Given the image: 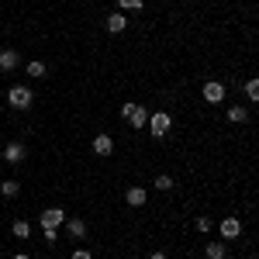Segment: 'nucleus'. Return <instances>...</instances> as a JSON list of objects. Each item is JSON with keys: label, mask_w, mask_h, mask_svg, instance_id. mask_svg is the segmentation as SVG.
<instances>
[{"label": "nucleus", "mask_w": 259, "mask_h": 259, "mask_svg": "<svg viewBox=\"0 0 259 259\" xmlns=\"http://www.w3.org/2000/svg\"><path fill=\"white\" fill-rule=\"evenodd\" d=\"M145 124H149V132H152L156 139H166V135H169V128H173V118H169V114H162V111H156V114H149Z\"/></svg>", "instance_id": "1"}, {"label": "nucleus", "mask_w": 259, "mask_h": 259, "mask_svg": "<svg viewBox=\"0 0 259 259\" xmlns=\"http://www.w3.org/2000/svg\"><path fill=\"white\" fill-rule=\"evenodd\" d=\"M7 104H11L14 111H28V107H31V90H28V87H11V90H7Z\"/></svg>", "instance_id": "2"}, {"label": "nucleus", "mask_w": 259, "mask_h": 259, "mask_svg": "<svg viewBox=\"0 0 259 259\" xmlns=\"http://www.w3.org/2000/svg\"><path fill=\"white\" fill-rule=\"evenodd\" d=\"M38 221H41V228H59L62 221H66V211L62 207H45Z\"/></svg>", "instance_id": "3"}, {"label": "nucleus", "mask_w": 259, "mask_h": 259, "mask_svg": "<svg viewBox=\"0 0 259 259\" xmlns=\"http://www.w3.org/2000/svg\"><path fill=\"white\" fill-rule=\"evenodd\" d=\"M239 235H242V221L239 218H225V221H221V239H225V242L239 239Z\"/></svg>", "instance_id": "4"}, {"label": "nucleus", "mask_w": 259, "mask_h": 259, "mask_svg": "<svg viewBox=\"0 0 259 259\" xmlns=\"http://www.w3.org/2000/svg\"><path fill=\"white\" fill-rule=\"evenodd\" d=\"M94 152H97L100 159H107V156L114 152V142H111V135H104V132H100L97 139H94Z\"/></svg>", "instance_id": "5"}, {"label": "nucleus", "mask_w": 259, "mask_h": 259, "mask_svg": "<svg viewBox=\"0 0 259 259\" xmlns=\"http://www.w3.org/2000/svg\"><path fill=\"white\" fill-rule=\"evenodd\" d=\"M204 100H207V104H221V100H225V87H221V83H204Z\"/></svg>", "instance_id": "6"}, {"label": "nucleus", "mask_w": 259, "mask_h": 259, "mask_svg": "<svg viewBox=\"0 0 259 259\" xmlns=\"http://www.w3.org/2000/svg\"><path fill=\"white\" fill-rule=\"evenodd\" d=\"M124 121H132V128H145V121H149V111L142 107V104H132V111H128V118Z\"/></svg>", "instance_id": "7"}, {"label": "nucleus", "mask_w": 259, "mask_h": 259, "mask_svg": "<svg viewBox=\"0 0 259 259\" xmlns=\"http://www.w3.org/2000/svg\"><path fill=\"white\" fill-rule=\"evenodd\" d=\"M62 225H66L69 239H87V221L83 218H69V221H62Z\"/></svg>", "instance_id": "8"}, {"label": "nucleus", "mask_w": 259, "mask_h": 259, "mask_svg": "<svg viewBox=\"0 0 259 259\" xmlns=\"http://www.w3.org/2000/svg\"><path fill=\"white\" fill-rule=\"evenodd\" d=\"M4 159L11 162V166H18V162H24V145H21V142H11V145L4 149Z\"/></svg>", "instance_id": "9"}, {"label": "nucleus", "mask_w": 259, "mask_h": 259, "mask_svg": "<svg viewBox=\"0 0 259 259\" xmlns=\"http://www.w3.org/2000/svg\"><path fill=\"white\" fill-rule=\"evenodd\" d=\"M124 28H128V18H124V11H114V14L107 18V31H111V35H121Z\"/></svg>", "instance_id": "10"}, {"label": "nucleus", "mask_w": 259, "mask_h": 259, "mask_svg": "<svg viewBox=\"0 0 259 259\" xmlns=\"http://www.w3.org/2000/svg\"><path fill=\"white\" fill-rule=\"evenodd\" d=\"M204 256L207 259H228V245H225V242H207Z\"/></svg>", "instance_id": "11"}, {"label": "nucleus", "mask_w": 259, "mask_h": 259, "mask_svg": "<svg viewBox=\"0 0 259 259\" xmlns=\"http://www.w3.org/2000/svg\"><path fill=\"white\" fill-rule=\"evenodd\" d=\"M14 66H18V49H4V52H0V69L11 73Z\"/></svg>", "instance_id": "12"}, {"label": "nucleus", "mask_w": 259, "mask_h": 259, "mask_svg": "<svg viewBox=\"0 0 259 259\" xmlns=\"http://www.w3.org/2000/svg\"><path fill=\"white\" fill-rule=\"evenodd\" d=\"M124 197H128V204H132V207H142L149 194H145V187H128V194H124Z\"/></svg>", "instance_id": "13"}, {"label": "nucleus", "mask_w": 259, "mask_h": 259, "mask_svg": "<svg viewBox=\"0 0 259 259\" xmlns=\"http://www.w3.org/2000/svg\"><path fill=\"white\" fill-rule=\"evenodd\" d=\"M245 118H249V111H245L242 104H235V107H228V121H235V124H242Z\"/></svg>", "instance_id": "14"}, {"label": "nucleus", "mask_w": 259, "mask_h": 259, "mask_svg": "<svg viewBox=\"0 0 259 259\" xmlns=\"http://www.w3.org/2000/svg\"><path fill=\"white\" fill-rule=\"evenodd\" d=\"M11 232H14V235H18V239H28V235H31V225H28V221H14V225H11Z\"/></svg>", "instance_id": "15"}, {"label": "nucleus", "mask_w": 259, "mask_h": 259, "mask_svg": "<svg viewBox=\"0 0 259 259\" xmlns=\"http://www.w3.org/2000/svg\"><path fill=\"white\" fill-rule=\"evenodd\" d=\"M18 180H4V183H0V194H4V197H18Z\"/></svg>", "instance_id": "16"}, {"label": "nucleus", "mask_w": 259, "mask_h": 259, "mask_svg": "<svg viewBox=\"0 0 259 259\" xmlns=\"http://www.w3.org/2000/svg\"><path fill=\"white\" fill-rule=\"evenodd\" d=\"M28 73L38 76V80H45V62H28Z\"/></svg>", "instance_id": "17"}, {"label": "nucleus", "mask_w": 259, "mask_h": 259, "mask_svg": "<svg viewBox=\"0 0 259 259\" xmlns=\"http://www.w3.org/2000/svg\"><path fill=\"white\" fill-rule=\"evenodd\" d=\"M142 4H145V0H118L121 11H142Z\"/></svg>", "instance_id": "18"}, {"label": "nucleus", "mask_w": 259, "mask_h": 259, "mask_svg": "<svg viewBox=\"0 0 259 259\" xmlns=\"http://www.w3.org/2000/svg\"><path fill=\"white\" fill-rule=\"evenodd\" d=\"M156 190H173V177H166V173L156 177Z\"/></svg>", "instance_id": "19"}, {"label": "nucleus", "mask_w": 259, "mask_h": 259, "mask_svg": "<svg viewBox=\"0 0 259 259\" xmlns=\"http://www.w3.org/2000/svg\"><path fill=\"white\" fill-rule=\"evenodd\" d=\"M245 94H249V100H252V104H256V100H259V83L249 80V83H245Z\"/></svg>", "instance_id": "20"}, {"label": "nucleus", "mask_w": 259, "mask_h": 259, "mask_svg": "<svg viewBox=\"0 0 259 259\" xmlns=\"http://www.w3.org/2000/svg\"><path fill=\"white\" fill-rule=\"evenodd\" d=\"M194 225H197V232H211V218H207V214H200Z\"/></svg>", "instance_id": "21"}, {"label": "nucleus", "mask_w": 259, "mask_h": 259, "mask_svg": "<svg viewBox=\"0 0 259 259\" xmlns=\"http://www.w3.org/2000/svg\"><path fill=\"white\" fill-rule=\"evenodd\" d=\"M41 232H45V242H49V245H52V242L59 239V235H56V228H41Z\"/></svg>", "instance_id": "22"}, {"label": "nucleus", "mask_w": 259, "mask_h": 259, "mask_svg": "<svg viewBox=\"0 0 259 259\" xmlns=\"http://www.w3.org/2000/svg\"><path fill=\"white\" fill-rule=\"evenodd\" d=\"M73 259H94V256H90L87 249H76V252H73Z\"/></svg>", "instance_id": "23"}, {"label": "nucleus", "mask_w": 259, "mask_h": 259, "mask_svg": "<svg viewBox=\"0 0 259 259\" xmlns=\"http://www.w3.org/2000/svg\"><path fill=\"white\" fill-rule=\"evenodd\" d=\"M149 259H166V256H162V252H152V256H149Z\"/></svg>", "instance_id": "24"}, {"label": "nucleus", "mask_w": 259, "mask_h": 259, "mask_svg": "<svg viewBox=\"0 0 259 259\" xmlns=\"http://www.w3.org/2000/svg\"><path fill=\"white\" fill-rule=\"evenodd\" d=\"M14 259H31V256H24V252H21V256H14Z\"/></svg>", "instance_id": "25"}]
</instances>
